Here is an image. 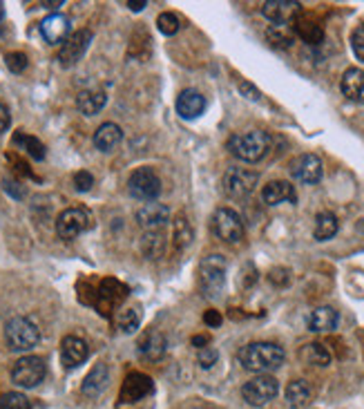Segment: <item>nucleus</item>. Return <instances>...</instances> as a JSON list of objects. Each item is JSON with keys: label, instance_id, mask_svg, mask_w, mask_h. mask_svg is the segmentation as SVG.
<instances>
[{"label": "nucleus", "instance_id": "obj_1", "mask_svg": "<svg viewBox=\"0 0 364 409\" xmlns=\"http://www.w3.org/2000/svg\"><path fill=\"white\" fill-rule=\"evenodd\" d=\"M237 360L246 371L269 376L271 371H277L282 367L286 360V353L275 342H251L244 349H239Z\"/></svg>", "mask_w": 364, "mask_h": 409}, {"label": "nucleus", "instance_id": "obj_2", "mask_svg": "<svg viewBox=\"0 0 364 409\" xmlns=\"http://www.w3.org/2000/svg\"><path fill=\"white\" fill-rule=\"evenodd\" d=\"M228 150L232 157H237L239 161L246 164H257L266 157V153L271 150V137L262 130H248L232 134L228 139Z\"/></svg>", "mask_w": 364, "mask_h": 409}, {"label": "nucleus", "instance_id": "obj_3", "mask_svg": "<svg viewBox=\"0 0 364 409\" xmlns=\"http://www.w3.org/2000/svg\"><path fill=\"white\" fill-rule=\"evenodd\" d=\"M226 257L219 253L206 255L199 264V286L206 298H219L226 286Z\"/></svg>", "mask_w": 364, "mask_h": 409}, {"label": "nucleus", "instance_id": "obj_4", "mask_svg": "<svg viewBox=\"0 0 364 409\" xmlns=\"http://www.w3.org/2000/svg\"><path fill=\"white\" fill-rule=\"evenodd\" d=\"M5 340L12 351H29L40 342V329L29 318H12L5 325Z\"/></svg>", "mask_w": 364, "mask_h": 409}, {"label": "nucleus", "instance_id": "obj_5", "mask_svg": "<svg viewBox=\"0 0 364 409\" xmlns=\"http://www.w3.org/2000/svg\"><path fill=\"white\" fill-rule=\"evenodd\" d=\"M257 181H260V175L248 168H228L221 184H223V192L230 199H246L253 195V190L257 188Z\"/></svg>", "mask_w": 364, "mask_h": 409}, {"label": "nucleus", "instance_id": "obj_6", "mask_svg": "<svg viewBox=\"0 0 364 409\" xmlns=\"http://www.w3.org/2000/svg\"><path fill=\"white\" fill-rule=\"evenodd\" d=\"M212 233H215L221 242H228V244L242 242L246 229H244L239 213L232 208H217L215 215H212Z\"/></svg>", "mask_w": 364, "mask_h": 409}, {"label": "nucleus", "instance_id": "obj_7", "mask_svg": "<svg viewBox=\"0 0 364 409\" xmlns=\"http://www.w3.org/2000/svg\"><path fill=\"white\" fill-rule=\"evenodd\" d=\"M127 190H130V195L134 199H141V201H155L159 197V192H161V179L152 170V168H136L130 179H127Z\"/></svg>", "mask_w": 364, "mask_h": 409}, {"label": "nucleus", "instance_id": "obj_8", "mask_svg": "<svg viewBox=\"0 0 364 409\" xmlns=\"http://www.w3.org/2000/svg\"><path fill=\"white\" fill-rule=\"evenodd\" d=\"M277 394H280V383H277L273 376H257V378L248 380L242 387L244 401L251 407L269 405Z\"/></svg>", "mask_w": 364, "mask_h": 409}, {"label": "nucleus", "instance_id": "obj_9", "mask_svg": "<svg viewBox=\"0 0 364 409\" xmlns=\"http://www.w3.org/2000/svg\"><path fill=\"white\" fill-rule=\"evenodd\" d=\"M92 226V215L85 208H65L56 219V233L61 240H77Z\"/></svg>", "mask_w": 364, "mask_h": 409}, {"label": "nucleus", "instance_id": "obj_10", "mask_svg": "<svg viewBox=\"0 0 364 409\" xmlns=\"http://www.w3.org/2000/svg\"><path fill=\"white\" fill-rule=\"evenodd\" d=\"M45 378V360L38 356H23L20 360L14 362L12 367V380L18 387H25V389H31L38 383H42Z\"/></svg>", "mask_w": 364, "mask_h": 409}, {"label": "nucleus", "instance_id": "obj_11", "mask_svg": "<svg viewBox=\"0 0 364 409\" xmlns=\"http://www.w3.org/2000/svg\"><path fill=\"white\" fill-rule=\"evenodd\" d=\"M92 38H94V34L90 29H79V31H74V34H70L68 40L63 43L61 52H58V63H61V65L63 68L77 65V63L85 56V52H88Z\"/></svg>", "mask_w": 364, "mask_h": 409}, {"label": "nucleus", "instance_id": "obj_12", "mask_svg": "<svg viewBox=\"0 0 364 409\" xmlns=\"http://www.w3.org/2000/svg\"><path fill=\"white\" fill-rule=\"evenodd\" d=\"M262 14L277 27H286L288 23L302 14V5L297 0H266L262 5Z\"/></svg>", "mask_w": 364, "mask_h": 409}, {"label": "nucleus", "instance_id": "obj_13", "mask_svg": "<svg viewBox=\"0 0 364 409\" xmlns=\"http://www.w3.org/2000/svg\"><path fill=\"white\" fill-rule=\"evenodd\" d=\"M291 175L299 184H317L324 175V164L317 155H299L291 161Z\"/></svg>", "mask_w": 364, "mask_h": 409}, {"label": "nucleus", "instance_id": "obj_14", "mask_svg": "<svg viewBox=\"0 0 364 409\" xmlns=\"http://www.w3.org/2000/svg\"><path fill=\"white\" fill-rule=\"evenodd\" d=\"M152 392H155L152 378H150V376H145V373H141V371H134V373H130L123 380L121 394H119V403L132 405L136 401H143V398L150 396Z\"/></svg>", "mask_w": 364, "mask_h": 409}, {"label": "nucleus", "instance_id": "obj_15", "mask_svg": "<svg viewBox=\"0 0 364 409\" xmlns=\"http://www.w3.org/2000/svg\"><path fill=\"white\" fill-rule=\"evenodd\" d=\"M136 222L145 233H155V231H164L168 222H170V208L164 203H143L141 208L136 210Z\"/></svg>", "mask_w": 364, "mask_h": 409}, {"label": "nucleus", "instance_id": "obj_16", "mask_svg": "<svg viewBox=\"0 0 364 409\" xmlns=\"http://www.w3.org/2000/svg\"><path fill=\"white\" fill-rule=\"evenodd\" d=\"M90 358V347L88 342L79 336H65L61 342V360L65 369H77Z\"/></svg>", "mask_w": 364, "mask_h": 409}, {"label": "nucleus", "instance_id": "obj_17", "mask_svg": "<svg viewBox=\"0 0 364 409\" xmlns=\"http://www.w3.org/2000/svg\"><path fill=\"white\" fill-rule=\"evenodd\" d=\"M130 293V288H127L123 282L119 279H112V277H105L101 279L99 288H96V298H99V309L103 314H108V309L121 304L123 300Z\"/></svg>", "mask_w": 364, "mask_h": 409}, {"label": "nucleus", "instance_id": "obj_18", "mask_svg": "<svg viewBox=\"0 0 364 409\" xmlns=\"http://www.w3.org/2000/svg\"><path fill=\"white\" fill-rule=\"evenodd\" d=\"M70 18L63 14H52L40 23V34L49 45H58V43H65L70 36Z\"/></svg>", "mask_w": 364, "mask_h": 409}, {"label": "nucleus", "instance_id": "obj_19", "mask_svg": "<svg viewBox=\"0 0 364 409\" xmlns=\"http://www.w3.org/2000/svg\"><path fill=\"white\" fill-rule=\"evenodd\" d=\"M206 110V96L197 90H184L177 96V114L181 119H197Z\"/></svg>", "mask_w": 364, "mask_h": 409}, {"label": "nucleus", "instance_id": "obj_20", "mask_svg": "<svg viewBox=\"0 0 364 409\" xmlns=\"http://www.w3.org/2000/svg\"><path fill=\"white\" fill-rule=\"evenodd\" d=\"M293 29L299 38L308 43V45H319L324 38V27L319 25V20H315L313 14H299L293 20Z\"/></svg>", "mask_w": 364, "mask_h": 409}, {"label": "nucleus", "instance_id": "obj_21", "mask_svg": "<svg viewBox=\"0 0 364 409\" xmlns=\"http://www.w3.org/2000/svg\"><path fill=\"white\" fill-rule=\"evenodd\" d=\"M340 88H342V94H345L349 101L364 103V70L349 68L345 74H342Z\"/></svg>", "mask_w": 364, "mask_h": 409}, {"label": "nucleus", "instance_id": "obj_22", "mask_svg": "<svg viewBox=\"0 0 364 409\" xmlns=\"http://www.w3.org/2000/svg\"><path fill=\"white\" fill-rule=\"evenodd\" d=\"M136 349H139V353H141L145 360H159L166 353V338L159 331L150 329V331L141 333Z\"/></svg>", "mask_w": 364, "mask_h": 409}, {"label": "nucleus", "instance_id": "obj_23", "mask_svg": "<svg viewBox=\"0 0 364 409\" xmlns=\"http://www.w3.org/2000/svg\"><path fill=\"white\" fill-rule=\"evenodd\" d=\"M108 383H110V371L103 362H99V364H94V369L88 376H85L81 389H83L85 396L96 398V396H101L105 389H108Z\"/></svg>", "mask_w": 364, "mask_h": 409}, {"label": "nucleus", "instance_id": "obj_24", "mask_svg": "<svg viewBox=\"0 0 364 409\" xmlns=\"http://www.w3.org/2000/svg\"><path fill=\"white\" fill-rule=\"evenodd\" d=\"M262 199L264 203H269V206H277V203H284V201L295 203L297 195H295V188L288 184V181H271V184L264 186Z\"/></svg>", "mask_w": 364, "mask_h": 409}, {"label": "nucleus", "instance_id": "obj_25", "mask_svg": "<svg viewBox=\"0 0 364 409\" xmlns=\"http://www.w3.org/2000/svg\"><path fill=\"white\" fill-rule=\"evenodd\" d=\"M340 322V316L333 307H317L313 314L308 316V329L315 333H324V331H333Z\"/></svg>", "mask_w": 364, "mask_h": 409}, {"label": "nucleus", "instance_id": "obj_26", "mask_svg": "<svg viewBox=\"0 0 364 409\" xmlns=\"http://www.w3.org/2000/svg\"><path fill=\"white\" fill-rule=\"evenodd\" d=\"M123 132L116 123H103L99 130L94 132V146L101 153H112V150L121 144Z\"/></svg>", "mask_w": 364, "mask_h": 409}, {"label": "nucleus", "instance_id": "obj_27", "mask_svg": "<svg viewBox=\"0 0 364 409\" xmlns=\"http://www.w3.org/2000/svg\"><path fill=\"white\" fill-rule=\"evenodd\" d=\"M105 103H108V96H105L103 90H83L77 96V107L85 114V116H94L99 114Z\"/></svg>", "mask_w": 364, "mask_h": 409}, {"label": "nucleus", "instance_id": "obj_28", "mask_svg": "<svg viewBox=\"0 0 364 409\" xmlns=\"http://www.w3.org/2000/svg\"><path fill=\"white\" fill-rule=\"evenodd\" d=\"M192 238H195V231L188 222L186 215H177L173 222V244L177 253H184L188 246L192 244Z\"/></svg>", "mask_w": 364, "mask_h": 409}, {"label": "nucleus", "instance_id": "obj_29", "mask_svg": "<svg viewBox=\"0 0 364 409\" xmlns=\"http://www.w3.org/2000/svg\"><path fill=\"white\" fill-rule=\"evenodd\" d=\"M310 396H313V392H310V385L306 380H293L286 387V403L293 409H304L310 403Z\"/></svg>", "mask_w": 364, "mask_h": 409}, {"label": "nucleus", "instance_id": "obj_30", "mask_svg": "<svg viewBox=\"0 0 364 409\" xmlns=\"http://www.w3.org/2000/svg\"><path fill=\"white\" fill-rule=\"evenodd\" d=\"M299 358L306 364H310V367H329L331 364V353L324 344H319V342L304 344L302 351H299Z\"/></svg>", "mask_w": 364, "mask_h": 409}, {"label": "nucleus", "instance_id": "obj_31", "mask_svg": "<svg viewBox=\"0 0 364 409\" xmlns=\"http://www.w3.org/2000/svg\"><path fill=\"white\" fill-rule=\"evenodd\" d=\"M12 146L20 148V150H25V153L31 157V159H36V161H42L45 159V146H42L36 137H31L23 130H18L14 137H12Z\"/></svg>", "mask_w": 364, "mask_h": 409}, {"label": "nucleus", "instance_id": "obj_32", "mask_svg": "<svg viewBox=\"0 0 364 409\" xmlns=\"http://www.w3.org/2000/svg\"><path fill=\"white\" fill-rule=\"evenodd\" d=\"M338 229H340L338 217H335L333 213L324 210V213H319L317 217H315L313 235H315V240H317V242H326V240H331V238H333V235L338 233Z\"/></svg>", "mask_w": 364, "mask_h": 409}, {"label": "nucleus", "instance_id": "obj_33", "mask_svg": "<svg viewBox=\"0 0 364 409\" xmlns=\"http://www.w3.org/2000/svg\"><path fill=\"white\" fill-rule=\"evenodd\" d=\"M141 251L148 260H159V257L164 255L166 251V240H164V233L161 231H155V233H143V240H141Z\"/></svg>", "mask_w": 364, "mask_h": 409}, {"label": "nucleus", "instance_id": "obj_34", "mask_svg": "<svg viewBox=\"0 0 364 409\" xmlns=\"http://www.w3.org/2000/svg\"><path fill=\"white\" fill-rule=\"evenodd\" d=\"M141 327V314L136 309H125L119 316V329L123 333H136Z\"/></svg>", "mask_w": 364, "mask_h": 409}, {"label": "nucleus", "instance_id": "obj_35", "mask_svg": "<svg viewBox=\"0 0 364 409\" xmlns=\"http://www.w3.org/2000/svg\"><path fill=\"white\" fill-rule=\"evenodd\" d=\"M157 29L166 36H173L179 31V18L173 12H164L161 16L157 18Z\"/></svg>", "mask_w": 364, "mask_h": 409}, {"label": "nucleus", "instance_id": "obj_36", "mask_svg": "<svg viewBox=\"0 0 364 409\" xmlns=\"http://www.w3.org/2000/svg\"><path fill=\"white\" fill-rule=\"evenodd\" d=\"M269 40L273 43L275 47H291L293 45V34L291 31H286V27L273 25L269 29Z\"/></svg>", "mask_w": 364, "mask_h": 409}, {"label": "nucleus", "instance_id": "obj_37", "mask_svg": "<svg viewBox=\"0 0 364 409\" xmlns=\"http://www.w3.org/2000/svg\"><path fill=\"white\" fill-rule=\"evenodd\" d=\"M0 409H29L27 396L18 394V392H9L0 398Z\"/></svg>", "mask_w": 364, "mask_h": 409}, {"label": "nucleus", "instance_id": "obj_38", "mask_svg": "<svg viewBox=\"0 0 364 409\" xmlns=\"http://www.w3.org/2000/svg\"><path fill=\"white\" fill-rule=\"evenodd\" d=\"M7 68L12 70L14 74H23L25 70H27V65H29V61H27V56L23 52H12V54H7Z\"/></svg>", "mask_w": 364, "mask_h": 409}, {"label": "nucleus", "instance_id": "obj_39", "mask_svg": "<svg viewBox=\"0 0 364 409\" xmlns=\"http://www.w3.org/2000/svg\"><path fill=\"white\" fill-rule=\"evenodd\" d=\"M217 358H219L217 349H212V347H203V349H199L197 362H199V367H201V369H210V367H215Z\"/></svg>", "mask_w": 364, "mask_h": 409}, {"label": "nucleus", "instance_id": "obj_40", "mask_svg": "<svg viewBox=\"0 0 364 409\" xmlns=\"http://www.w3.org/2000/svg\"><path fill=\"white\" fill-rule=\"evenodd\" d=\"M74 186H77L79 192H88L94 186V177L88 170H79L77 175H74Z\"/></svg>", "mask_w": 364, "mask_h": 409}, {"label": "nucleus", "instance_id": "obj_41", "mask_svg": "<svg viewBox=\"0 0 364 409\" xmlns=\"http://www.w3.org/2000/svg\"><path fill=\"white\" fill-rule=\"evenodd\" d=\"M351 45H353V52L358 54V59L364 61V23L353 31V36H351Z\"/></svg>", "mask_w": 364, "mask_h": 409}, {"label": "nucleus", "instance_id": "obj_42", "mask_svg": "<svg viewBox=\"0 0 364 409\" xmlns=\"http://www.w3.org/2000/svg\"><path fill=\"white\" fill-rule=\"evenodd\" d=\"M239 92L246 96V99H251V101H260L262 99V92L255 88V85H251V83H239Z\"/></svg>", "mask_w": 364, "mask_h": 409}, {"label": "nucleus", "instance_id": "obj_43", "mask_svg": "<svg viewBox=\"0 0 364 409\" xmlns=\"http://www.w3.org/2000/svg\"><path fill=\"white\" fill-rule=\"evenodd\" d=\"M9 125H12V114H9V107L0 101V134L7 132Z\"/></svg>", "mask_w": 364, "mask_h": 409}, {"label": "nucleus", "instance_id": "obj_44", "mask_svg": "<svg viewBox=\"0 0 364 409\" xmlns=\"http://www.w3.org/2000/svg\"><path fill=\"white\" fill-rule=\"evenodd\" d=\"M203 322H206L208 327H219L221 325V314H219V311H215V309H210V311L203 314Z\"/></svg>", "mask_w": 364, "mask_h": 409}, {"label": "nucleus", "instance_id": "obj_45", "mask_svg": "<svg viewBox=\"0 0 364 409\" xmlns=\"http://www.w3.org/2000/svg\"><path fill=\"white\" fill-rule=\"evenodd\" d=\"M5 190L9 192V195H14L16 199H20L25 195V190L20 188V184H16V181H5Z\"/></svg>", "mask_w": 364, "mask_h": 409}, {"label": "nucleus", "instance_id": "obj_46", "mask_svg": "<svg viewBox=\"0 0 364 409\" xmlns=\"http://www.w3.org/2000/svg\"><path fill=\"white\" fill-rule=\"evenodd\" d=\"M145 5H148L145 0H127V7H130L132 12H141Z\"/></svg>", "mask_w": 364, "mask_h": 409}, {"label": "nucleus", "instance_id": "obj_47", "mask_svg": "<svg viewBox=\"0 0 364 409\" xmlns=\"http://www.w3.org/2000/svg\"><path fill=\"white\" fill-rule=\"evenodd\" d=\"M208 342H210L208 336H195V338H192V344H195V347H199V349L208 347Z\"/></svg>", "mask_w": 364, "mask_h": 409}, {"label": "nucleus", "instance_id": "obj_48", "mask_svg": "<svg viewBox=\"0 0 364 409\" xmlns=\"http://www.w3.org/2000/svg\"><path fill=\"white\" fill-rule=\"evenodd\" d=\"M3 23H5V7L0 3V31H3Z\"/></svg>", "mask_w": 364, "mask_h": 409}, {"label": "nucleus", "instance_id": "obj_49", "mask_svg": "<svg viewBox=\"0 0 364 409\" xmlns=\"http://www.w3.org/2000/svg\"><path fill=\"white\" fill-rule=\"evenodd\" d=\"M63 3L58 0V3H42V7H47V9H56V7H61Z\"/></svg>", "mask_w": 364, "mask_h": 409}, {"label": "nucleus", "instance_id": "obj_50", "mask_svg": "<svg viewBox=\"0 0 364 409\" xmlns=\"http://www.w3.org/2000/svg\"><path fill=\"white\" fill-rule=\"evenodd\" d=\"M192 409H212V407H192Z\"/></svg>", "mask_w": 364, "mask_h": 409}]
</instances>
